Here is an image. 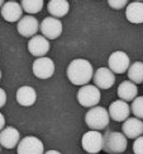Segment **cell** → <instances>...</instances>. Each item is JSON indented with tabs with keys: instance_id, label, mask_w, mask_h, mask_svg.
<instances>
[{
	"instance_id": "6da1fadb",
	"label": "cell",
	"mask_w": 143,
	"mask_h": 154,
	"mask_svg": "<svg viewBox=\"0 0 143 154\" xmlns=\"http://www.w3.org/2000/svg\"><path fill=\"white\" fill-rule=\"evenodd\" d=\"M92 66L85 59H76L67 68V78L75 85H86L92 79Z\"/></svg>"
},
{
	"instance_id": "7a4b0ae2",
	"label": "cell",
	"mask_w": 143,
	"mask_h": 154,
	"mask_svg": "<svg viewBox=\"0 0 143 154\" xmlns=\"http://www.w3.org/2000/svg\"><path fill=\"white\" fill-rule=\"evenodd\" d=\"M127 136L119 131H107L104 135L103 150L109 154H120L127 149Z\"/></svg>"
},
{
	"instance_id": "3957f363",
	"label": "cell",
	"mask_w": 143,
	"mask_h": 154,
	"mask_svg": "<svg viewBox=\"0 0 143 154\" xmlns=\"http://www.w3.org/2000/svg\"><path fill=\"white\" fill-rule=\"evenodd\" d=\"M109 121H110V116H109L108 109L100 106L91 107L85 116V122L91 130L100 131L107 129L109 125Z\"/></svg>"
},
{
	"instance_id": "277c9868",
	"label": "cell",
	"mask_w": 143,
	"mask_h": 154,
	"mask_svg": "<svg viewBox=\"0 0 143 154\" xmlns=\"http://www.w3.org/2000/svg\"><path fill=\"white\" fill-rule=\"evenodd\" d=\"M77 101L82 107H95L100 102V89L96 85H82L77 92Z\"/></svg>"
},
{
	"instance_id": "5b68a950",
	"label": "cell",
	"mask_w": 143,
	"mask_h": 154,
	"mask_svg": "<svg viewBox=\"0 0 143 154\" xmlns=\"http://www.w3.org/2000/svg\"><path fill=\"white\" fill-rule=\"evenodd\" d=\"M103 144H104V136L98 130L87 131V133L82 135L81 139L82 149L90 154H98L100 150H103Z\"/></svg>"
},
{
	"instance_id": "8992f818",
	"label": "cell",
	"mask_w": 143,
	"mask_h": 154,
	"mask_svg": "<svg viewBox=\"0 0 143 154\" xmlns=\"http://www.w3.org/2000/svg\"><path fill=\"white\" fill-rule=\"evenodd\" d=\"M39 31L47 40H56L62 33V22L58 18L47 17L41 22Z\"/></svg>"
},
{
	"instance_id": "52a82bcc",
	"label": "cell",
	"mask_w": 143,
	"mask_h": 154,
	"mask_svg": "<svg viewBox=\"0 0 143 154\" xmlns=\"http://www.w3.org/2000/svg\"><path fill=\"white\" fill-rule=\"evenodd\" d=\"M43 143L36 136H25L16 145L18 154H45Z\"/></svg>"
},
{
	"instance_id": "ba28073f",
	"label": "cell",
	"mask_w": 143,
	"mask_h": 154,
	"mask_svg": "<svg viewBox=\"0 0 143 154\" xmlns=\"http://www.w3.org/2000/svg\"><path fill=\"white\" fill-rule=\"evenodd\" d=\"M108 65L114 74H123L128 70L130 65V60L128 55L123 51H115L113 52L108 60Z\"/></svg>"
},
{
	"instance_id": "9c48e42d",
	"label": "cell",
	"mask_w": 143,
	"mask_h": 154,
	"mask_svg": "<svg viewBox=\"0 0 143 154\" xmlns=\"http://www.w3.org/2000/svg\"><path fill=\"white\" fill-rule=\"evenodd\" d=\"M33 74L39 79H48L54 73V63L49 57H38L33 63Z\"/></svg>"
},
{
	"instance_id": "30bf717a",
	"label": "cell",
	"mask_w": 143,
	"mask_h": 154,
	"mask_svg": "<svg viewBox=\"0 0 143 154\" xmlns=\"http://www.w3.org/2000/svg\"><path fill=\"white\" fill-rule=\"evenodd\" d=\"M92 79L99 89H109L115 83V75L109 68H99L92 75Z\"/></svg>"
},
{
	"instance_id": "8fae6325",
	"label": "cell",
	"mask_w": 143,
	"mask_h": 154,
	"mask_svg": "<svg viewBox=\"0 0 143 154\" xmlns=\"http://www.w3.org/2000/svg\"><path fill=\"white\" fill-rule=\"evenodd\" d=\"M16 29H18L19 35H22L23 37H33L39 31V23L34 17H32L29 14L25 17H22L18 20Z\"/></svg>"
},
{
	"instance_id": "7c38bea8",
	"label": "cell",
	"mask_w": 143,
	"mask_h": 154,
	"mask_svg": "<svg viewBox=\"0 0 143 154\" xmlns=\"http://www.w3.org/2000/svg\"><path fill=\"white\" fill-rule=\"evenodd\" d=\"M108 112H109L110 119L117 121V122H123V121H125L129 117L130 107L128 106V103L125 101L118 100V101H114V102L110 103Z\"/></svg>"
},
{
	"instance_id": "4fadbf2b",
	"label": "cell",
	"mask_w": 143,
	"mask_h": 154,
	"mask_svg": "<svg viewBox=\"0 0 143 154\" xmlns=\"http://www.w3.org/2000/svg\"><path fill=\"white\" fill-rule=\"evenodd\" d=\"M28 51L36 57H43L49 51V41L45 36H33L28 41Z\"/></svg>"
},
{
	"instance_id": "5bb4252c",
	"label": "cell",
	"mask_w": 143,
	"mask_h": 154,
	"mask_svg": "<svg viewBox=\"0 0 143 154\" xmlns=\"http://www.w3.org/2000/svg\"><path fill=\"white\" fill-rule=\"evenodd\" d=\"M122 129L123 134L127 136V139H137L143 134V121L137 117H128L123 122Z\"/></svg>"
},
{
	"instance_id": "9a60e30c",
	"label": "cell",
	"mask_w": 143,
	"mask_h": 154,
	"mask_svg": "<svg viewBox=\"0 0 143 154\" xmlns=\"http://www.w3.org/2000/svg\"><path fill=\"white\" fill-rule=\"evenodd\" d=\"M20 135L19 131L13 126H8L4 128L0 131V145L7 148V149H13L18 145V143L20 141Z\"/></svg>"
},
{
	"instance_id": "2e32d148",
	"label": "cell",
	"mask_w": 143,
	"mask_h": 154,
	"mask_svg": "<svg viewBox=\"0 0 143 154\" xmlns=\"http://www.w3.org/2000/svg\"><path fill=\"white\" fill-rule=\"evenodd\" d=\"M0 10H1V17L7 22H18L22 18V13H23L22 5L16 2H13V0L4 3Z\"/></svg>"
},
{
	"instance_id": "e0dca14e",
	"label": "cell",
	"mask_w": 143,
	"mask_h": 154,
	"mask_svg": "<svg viewBox=\"0 0 143 154\" xmlns=\"http://www.w3.org/2000/svg\"><path fill=\"white\" fill-rule=\"evenodd\" d=\"M36 100H37V93L34 91V88H32L29 85L20 87L19 89L16 91V102H18L20 106L29 107L36 103Z\"/></svg>"
},
{
	"instance_id": "ac0fdd59",
	"label": "cell",
	"mask_w": 143,
	"mask_h": 154,
	"mask_svg": "<svg viewBox=\"0 0 143 154\" xmlns=\"http://www.w3.org/2000/svg\"><path fill=\"white\" fill-rule=\"evenodd\" d=\"M138 94V88L130 80H124L118 87V97L122 101L132 102Z\"/></svg>"
},
{
	"instance_id": "d6986e66",
	"label": "cell",
	"mask_w": 143,
	"mask_h": 154,
	"mask_svg": "<svg viewBox=\"0 0 143 154\" xmlns=\"http://www.w3.org/2000/svg\"><path fill=\"white\" fill-rule=\"evenodd\" d=\"M47 10L51 14V17L62 18L70 10V4L67 0H49L47 4Z\"/></svg>"
},
{
	"instance_id": "ffe728a7",
	"label": "cell",
	"mask_w": 143,
	"mask_h": 154,
	"mask_svg": "<svg viewBox=\"0 0 143 154\" xmlns=\"http://www.w3.org/2000/svg\"><path fill=\"white\" fill-rule=\"evenodd\" d=\"M125 17L134 24H139L143 23V3L142 2H133L130 3L127 10H125Z\"/></svg>"
},
{
	"instance_id": "44dd1931",
	"label": "cell",
	"mask_w": 143,
	"mask_h": 154,
	"mask_svg": "<svg viewBox=\"0 0 143 154\" xmlns=\"http://www.w3.org/2000/svg\"><path fill=\"white\" fill-rule=\"evenodd\" d=\"M128 78L134 84H142L143 83V63L136 61L128 68Z\"/></svg>"
},
{
	"instance_id": "7402d4cb",
	"label": "cell",
	"mask_w": 143,
	"mask_h": 154,
	"mask_svg": "<svg viewBox=\"0 0 143 154\" xmlns=\"http://www.w3.org/2000/svg\"><path fill=\"white\" fill-rule=\"evenodd\" d=\"M22 8L25 13L36 14L39 13L43 8V0H22Z\"/></svg>"
},
{
	"instance_id": "603a6c76",
	"label": "cell",
	"mask_w": 143,
	"mask_h": 154,
	"mask_svg": "<svg viewBox=\"0 0 143 154\" xmlns=\"http://www.w3.org/2000/svg\"><path fill=\"white\" fill-rule=\"evenodd\" d=\"M130 112H133V115L137 119H143V96L142 97H136L130 104Z\"/></svg>"
},
{
	"instance_id": "cb8c5ba5",
	"label": "cell",
	"mask_w": 143,
	"mask_h": 154,
	"mask_svg": "<svg viewBox=\"0 0 143 154\" xmlns=\"http://www.w3.org/2000/svg\"><path fill=\"white\" fill-rule=\"evenodd\" d=\"M133 152L134 154H143V136L142 135L139 137H137V139H134Z\"/></svg>"
},
{
	"instance_id": "d4e9b609",
	"label": "cell",
	"mask_w": 143,
	"mask_h": 154,
	"mask_svg": "<svg viewBox=\"0 0 143 154\" xmlns=\"http://www.w3.org/2000/svg\"><path fill=\"white\" fill-rule=\"evenodd\" d=\"M109 7L113 9H123L128 4V0H108Z\"/></svg>"
},
{
	"instance_id": "484cf974",
	"label": "cell",
	"mask_w": 143,
	"mask_h": 154,
	"mask_svg": "<svg viewBox=\"0 0 143 154\" xmlns=\"http://www.w3.org/2000/svg\"><path fill=\"white\" fill-rule=\"evenodd\" d=\"M5 103H7V93L3 88H0V108L4 107Z\"/></svg>"
},
{
	"instance_id": "4316f807",
	"label": "cell",
	"mask_w": 143,
	"mask_h": 154,
	"mask_svg": "<svg viewBox=\"0 0 143 154\" xmlns=\"http://www.w3.org/2000/svg\"><path fill=\"white\" fill-rule=\"evenodd\" d=\"M4 128H5V119L3 116V113L0 112V131H1Z\"/></svg>"
},
{
	"instance_id": "83f0119b",
	"label": "cell",
	"mask_w": 143,
	"mask_h": 154,
	"mask_svg": "<svg viewBox=\"0 0 143 154\" xmlns=\"http://www.w3.org/2000/svg\"><path fill=\"white\" fill-rule=\"evenodd\" d=\"M45 154H61L58 150H48V152H46Z\"/></svg>"
},
{
	"instance_id": "f1b7e54d",
	"label": "cell",
	"mask_w": 143,
	"mask_h": 154,
	"mask_svg": "<svg viewBox=\"0 0 143 154\" xmlns=\"http://www.w3.org/2000/svg\"><path fill=\"white\" fill-rule=\"evenodd\" d=\"M3 5H4V0H0V9H1Z\"/></svg>"
},
{
	"instance_id": "f546056e",
	"label": "cell",
	"mask_w": 143,
	"mask_h": 154,
	"mask_svg": "<svg viewBox=\"0 0 143 154\" xmlns=\"http://www.w3.org/2000/svg\"><path fill=\"white\" fill-rule=\"evenodd\" d=\"M0 79H1V70H0Z\"/></svg>"
},
{
	"instance_id": "4dcf8cb0",
	"label": "cell",
	"mask_w": 143,
	"mask_h": 154,
	"mask_svg": "<svg viewBox=\"0 0 143 154\" xmlns=\"http://www.w3.org/2000/svg\"><path fill=\"white\" fill-rule=\"evenodd\" d=\"M136 2H142L143 3V0H136Z\"/></svg>"
},
{
	"instance_id": "1f68e13d",
	"label": "cell",
	"mask_w": 143,
	"mask_h": 154,
	"mask_svg": "<svg viewBox=\"0 0 143 154\" xmlns=\"http://www.w3.org/2000/svg\"><path fill=\"white\" fill-rule=\"evenodd\" d=\"M0 150H1V145H0Z\"/></svg>"
},
{
	"instance_id": "d6a6232c",
	"label": "cell",
	"mask_w": 143,
	"mask_h": 154,
	"mask_svg": "<svg viewBox=\"0 0 143 154\" xmlns=\"http://www.w3.org/2000/svg\"><path fill=\"white\" fill-rule=\"evenodd\" d=\"M13 2H15V0H13Z\"/></svg>"
}]
</instances>
